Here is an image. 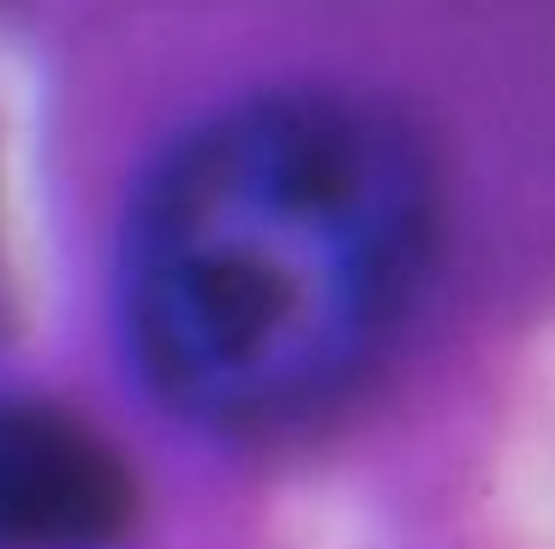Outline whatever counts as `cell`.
Returning <instances> with one entry per match:
<instances>
[{"label": "cell", "mask_w": 555, "mask_h": 549, "mask_svg": "<svg viewBox=\"0 0 555 549\" xmlns=\"http://www.w3.org/2000/svg\"><path fill=\"white\" fill-rule=\"evenodd\" d=\"M138 477L73 406L0 400V549H96L132 525Z\"/></svg>", "instance_id": "2"}, {"label": "cell", "mask_w": 555, "mask_h": 549, "mask_svg": "<svg viewBox=\"0 0 555 549\" xmlns=\"http://www.w3.org/2000/svg\"><path fill=\"white\" fill-rule=\"evenodd\" d=\"M430 143L347 90H263L185 126L120 227L114 298L144 388L204 430L328 412L424 298Z\"/></svg>", "instance_id": "1"}]
</instances>
